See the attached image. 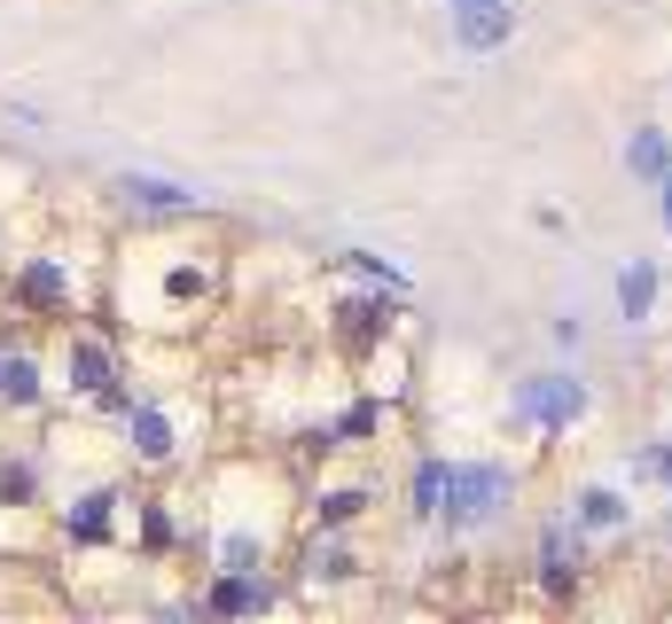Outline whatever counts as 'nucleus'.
Here are the masks:
<instances>
[{
    "label": "nucleus",
    "mask_w": 672,
    "mask_h": 624,
    "mask_svg": "<svg viewBox=\"0 0 672 624\" xmlns=\"http://www.w3.org/2000/svg\"><path fill=\"white\" fill-rule=\"evenodd\" d=\"M578 406H586V398H578V391H571V383H532V391H524V406H517V414H524V422H571V414H578Z\"/></svg>",
    "instance_id": "nucleus-1"
},
{
    "label": "nucleus",
    "mask_w": 672,
    "mask_h": 624,
    "mask_svg": "<svg viewBox=\"0 0 672 624\" xmlns=\"http://www.w3.org/2000/svg\"><path fill=\"white\" fill-rule=\"evenodd\" d=\"M509 0H485V9H462V40L469 47H500V40H509Z\"/></svg>",
    "instance_id": "nucleus-2"
},
{
    "label": "nucleus",
    "mask_w": 672,
    "mask_h": 624,
    "mask_svg": "<svg viewBox=\"0 0 672 624\" xmlns=\"http://www.w3.org/2000/svg\"><path fill=\"white\" fill-rule=\"evenodd\" d=\"M133 445H141L149 461H164V453H173V429H164V414H149V406H141V414H133Z\"/></svg>",
    "instance_id": "nucleus-3"
},
{
    "label": "nucleus",
    "mask_w": 672,
    "mask_h": 624,
    "mask_svg": "<svg viewBox=\"0 0 672 624\" xmlns=\"http://www.w3.org/2000/svg\"><path fill=\"white\" fill-rule=\"evenodd\" d=\"M71 375H78V391H102V375H110V360H102V351H95V343H78V351H71Z\"/></svg>",
    "instance_id": "nucleus-4"
},
{
    "label": "nucleus",
    "mask_w": 672,
    "mask_h": 624,
    "mask_svg": "<svg viewBox=\"0 0 672 624\" xmlns=\"http://www.w3.org/2000/svg\"><path fill=\"white\" fill-rule=\"evenodd\" d=\"M126 196H141V204H156V211H173V204H188L181 188H164V180H126Z\"/></svg>",
    "instance_id": "nucleus-5"
},
{
    "label": "nucleus",
    "mask_w": 672,
    "mask_h": 624,
    "mask_svg": "<svg viewBox=\"0 0 672 624\" xmlns=\"http://www.w3.org/2000/svg\"><path fill=\"white\" fill-rule=\"evenodd\" d=\"M618 297H626V313H633V320L649 313V265H633V274H626V289H618Z\"/></svg>",
    "instance_id": "nucleus-6"
},
{
    "label": "nucleus",
    "mask_w": 672,
    "mask_h": 624,
    "mask_svg": "<svg viewBox=\"0 0 672 624\" xmlns=\"http://www.w3.org/2000/svg\"><path fill=\"white\" fill-rule=\"evenodd\" d=\"M250 601H259V585H250V578H227V585L212 593V609H250Z\"/></svg>",
    "instance_id": "nucleus-7"
},
{
    "label": "nucleus",
    "mask_w": 672,
    "mask_h": 624,
    "mask_svg": "<svg viewBox=\"0 0 672 624\" xmlns=\"http://www.w3.org/2000/svg\"><path fill=\"white\" fill-rule=\"evenodd\" d=\"M24 297H63V274H55V265H32V274H24Z\"/></svg>",
    "instance_id": "nucleus-8"
},
{
    "label": "nucleus",
    "mask_w": 672,
    "mask_h": 624,
    "mask_svg": "<svg viewBox=\"0 0 672 624\" xmlns=\"http://www.w3.org/2000/svg\"><path fill=\"white\" fill-rule=\"evenodd\" d=\"M462 9H485V0H462Z\"/></svg>",
    "instance_id": "nucleus-9"
}]
</instances>
